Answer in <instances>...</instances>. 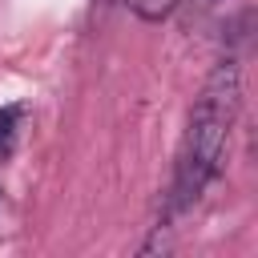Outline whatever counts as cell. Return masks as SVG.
<instances>
[{
  "mask_svg": "<svg viewBox=\"0 0 258 258\" xmlns=\"http://www.w3.org/2000/svg\"><path fill=\"white\" fill-rule=\"evenodd\" d=\"M238 113H242V64L234 52H226L210 69V77L202 81V89L189 105L185 133H181L177 161H173V181L165 194V222L185 214L189 206H198L202 194L210 189V181L222 173Z\"/></svg>",
  "mask_w": 258,
  "mask_h": 258,
  "instance_id": "1",
  "label": "cell"
},
{
  "mask_svg": "<svg viewBox=\"0 0 258 258\" xmlns=\"http://www.w3.org/2000/svg\"><path fill=\"white\" fill-rule=\"evenodd\" d=\"M24 117H28V105L24 101H12L0 109V161L12 157L16 141H20V129H24Z\"/></svg>",
  "mask_w": 258,
  "mask_h": 258,
  "instance_id": "2",
  "label": "cell"
},
{
  "mask_svg": "<svg viewBox=\"0 0 258 258\" xmlns=\"http://www.w3.org/2000/svg\"><path fill=\"white\" fill-rule=\"evenodd\" d=\"M125 4H129L133 16H141L149 24H157V20H165V16H173L181 8V0H125Z\"/></svg>",
  "mask_w": 258,
  "mask_h": 258,
  "instance_id": "3",
  "label": "cell"
},
{
  "mask_svg": "<svg viewBox=\"0 0 258 258\" xmlns=\"http://www.w3.org/2000/svg\"><path fill=\"white\" fill-rule=\"evenodd\" d=\"M181 4H194V8H198V12H206V8H214V4H218V0H181Z\"/></svg>",
  "mask_w": 258,
  "mask_h": 258,
  "instance_id": "4",
  "label": "cell"
}]
</instances>
